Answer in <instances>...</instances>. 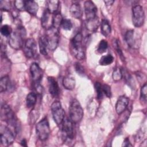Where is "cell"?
Masks as SVG:
<instances>
[{
	"mask_svg": "<svg viewBox=\"0 0 147 147\" xmlns=\"http://www.w3.org/2000/svg\"><path fill=\"white\" fill-rule=\"evenodd\" d=\"M13 32L10 26L8 25H4L1 28V33L5 37H9Z\"/></svg>",
	"mask_w": 147,
	"mask_h": 147,
	"instance_id": "4dcf8cb0",
	"label": "cell"
},
{
	"mask_svg": "<svg viewBox=\"0 0 147 147\" xmlns=\"http://www.w3.org/2000/svg\"><path fill=\"white\" fill-rule=\"evenodd\" d=\"M84 12L86 20L93 18L96 17L97 7L94 3L91 1H86L84 3Z\"/></svg>",
	"mask_w": 147,
	"mask_h": 147,
	"instance_id": "4fadbf2b",
	"label": "cell"
},
{
	"mask_svg": "<svg viewBox=\"0 0 147 147\" xmlns=\"http://www.w3.org/2000/svg\"><path fill=\"white\" fill-rule=\"evenodd\" d=\"M1 118L2 120L6 122L10 126V127L14 130L16 133H17L18 129L17 119L10 106L5 103L1 105Z\"/></svg>",
	"mask_w": 147,
	"mask_h": 147,
	"instance_id": "7a4b0ae2",
	"label": "cell"
},
{
	"mask_svg": "<svg viewBox=\"0 0 147 147\" xmlns=\"http://www.w3.org/2000/svg\"><path fill=\"white\" fill-rule=\"evenodd\" d=\"M100 32L104 36H107L111 33V26L107 20H103L100 23Z\"/></svg>",
	"mask_w": 147,
	"mask_h": 147,
	"instance_id": "484cf974",
	"label": "cell"
},
{
	"mask_svg": "<svg viewBox=\"0 0 147 147\" xmlns=\"http://www.w3.org/2000/svg\"><path fill=\"white\" fill-rule=\"evenodd\" d=\"M24 52L28 58L35 57L37 53V44L35 40L33 38H29L25 41L24 44Z\"/></svg>",
	"mask_w": 147,
	"mask_h": 147,
	"instance_id": "7c38bea8",
	"label": "cell"
},
{
	"mask_svg": "<svg viewBox=\"0 0 147 147\" xmlns=\"http://www.w3.org/2000/svg\"><path fill=\"white\" fill-rule=\"evenodd\" d=\"M38 45H39L40 53L44 56L47 55L48 50L49 49L48 47V43H47L45 35L40 37L39 40H38Z\"/></svg>",
	"mask_w": 147,
	"mask_h": 147,
	"instance_id": "603a6c76",
	"label": "cell"
},
{
	"mask_svg": "<svg viewBox=\"0 0 147 147\" xmlns=\"http://www.w3.org/2000/svg\"><path fill=\"white\" fill-rule=\"evenodd\" d=\"M37 101V94L34 92H30L28 94L26 98V105L28 108L33 107Z\"/></svg>",
	"mask_w": 147,
	"mask_h": 147,
	"instance_id": "d4e9b609",
	"label": "cell"
},
{
	"mask_svg": "<svg viewBox=\"0 0 147 147\" xmlns=\"http://www.w3.org/2000/svg\"><path fill=\"white\" fill-rule=\"evenodd\" d=\"M122 146H131L132 145L130 144V141H129V140L127 138H126L124 140V141H123V144H122Z\"/></svg>",
	"mask_w": 147,
	"mask_h": 147,
	"instance_id": "60d3db41",
	"label": "cell"
},
{
	"mask_svg": "<svg viewBox=\"0 0 147 147\" xmlns=\"http://www.w3.org/2000/svg\"><path fill=\"white\" fill-rule=\"evenodd\" d=\"M36 132L37 136L41 141H45L49 137L51 130L47 117L44 118L36 124Z\"/></svg>",
	"mask_w": 147,
	"mask_h": 147,
	"instance_id": "ba28073f",
	"label": "cell"
},
{
	"mask_svg": "<svg viewBox=\"0 0 147 147\" xmlns=\"http://www.w3.org/2000/svg\"><path fill=\"white\" fill-rule=\"evenodd\" d=\"M104 2L107 6H110L113 5V3L114 2V1H105Z\"/></svg>",
	"mask_w": 147,
	"mask_h": 147,
	"instance_id": "b9f144b4",
	"label": "cell"
},
{
	"mask_svg": "<svg viewBox=\"0 0 147 147\" xmlns=\"http://www.w3.org/2000/svg\"><path fill=\"white\" fill-rule=\"evenodd\" d=\"M61 26L63 29L65 30H69L72 28V23L70 20L63 19Z\"/></svg>",
	"mask_w": 147,
	"mask_h": 147,
	"instance_id": "836d02e7",
	"label": "cell"
},
{
	"mask_svg": "<svg viewBox=\"0 0 147 147\" xmlns=\"http://www.w3.org/2000/svg\"><path fill=\"white\" fill-rule=\"evenodd\" d=\"M21 145L22 146H27V144H26V141L24 139L22 140L21 141Z\"/></svg>",
	"mask_w": 147,
	"mask_h": 147,
	"instance_id": "7bdbcfd3",
	"label": "cell"
},
{
	"mask_svg": "<svg viewBox=\"0 0 147 147\" xmlns=\"http://www.w3.org/2000/svg\"><path fill=\"white\" fill-rule=\"evenodd\" d=\"M112 77H113V80L115 82L120 80L122 78V74L121 69L119 68H115L113 72Z\"/></svg>",
	"mask_w": 147,
	"mask_h": 147,
	"instance_id": "d6a6232c",
	"label": "cell"
},
{
	"mask_svg": "<svg viewBox=\"0 0 147 147\" xmlns=\"http://www.w3.org/2000/svg\"><path fill=\"white\" fill-rule=\"evenodd\" d=\"M11 83L8 76H4L0 80V91L1 92L8 90L11 88Z\"/></svg>",
	"mask_w": 147,
	"mask_h": 147,
	"instance_id": "cb8c5ba5",
	"label": "cell"
},
{
	"mask_svg": "<svg viewBox=\"0 0 147 147\" xmlns=\"http://www.w3.org/2000/svg\"><path fill=\"white\" fill-rule=\"evenodd\" d=\"M48 84L49 94L53 97H57L59 95L60 88L56 79L52 76H48Z\"/></svg>",
	"mask_w": 147,
	"mask_h": 147,
	"instance_id": "9a60e30c",
	"label": "cell"
},
{
	"mask_svg": "<svg viewBox=\"0 0 147 147\" xmlns=\"http://www.w3.org/2000/svg\"><path fill=\"white\" fill-rule=\"evenodd\" d=\"M99 18L98 17V16L93 18H91V19H88V20H86V22H85V26L86 29L90 31V32H95L99 26Z\"/></svg>",
	"mask_w": 147,
	"mask_h": 147,
	"instance_id": "ac0fdd59",
	"label": "cell"
},
{
	"mask_svg": "<svg viewBox=\"0 0 147 147\" xmlns=\"http://www.w3.org/2000/svg\"><path fill=\"white\" fill-rule=\"evenodd\" d=\"M16 133L9 126H6L3 125L0 127V138L1 144L3 146H9L11 145L16 135Z\"/></svg>",
	"mask_w": 147,
	"mask_h": 147,
	"instance_id": "52a82bcc",
	"label": "cell"
},
{
	"mask_svg": "<svg viewBox=\"0 0 147 147\" xmlns=\"http://www.w3.org/2000/svg\"><path fill=\"white\" fill-rule=\"evenodd\" d=\"M145 21V13L140 5H135L132 8V22L134 26L139 28L143 25Z\"/></svg>",
	"mask_w": 147,
	"mask_h": 147,
	"instance_id": "30bf717a",
	"label": "cell"
},
{
	"mask_svg": "<svg viewBox=\"0 0 147 147\" xmlns=\"http://www.w3.org/2000/svg\"><path fill=\"white\" fill-rule=\"evenodd\" d=\"M60 2L57 0H49L46 2L47 10L51 13L54 14L59 7Z\"/></svg>",
	"mask_w": 147,
	"mask_h": 147,
	"instance_id": "7402d4cb",
	"label": "cell"
},
{
	"mask_svg": "<svg viewBox=\"0 0 147 147\" xmlns=\"http://www.w3.org/2000/svg\"><path fill=\"white\" fill-rule=\"evenodd\" d=\"M51 112L55 122L57 125H60L64 119L65 111L59 101H55L52 103Z\"/></svg>",
	"mask_w": 147,
	"mask_h": 147,
	"instance_id": "9c48e42d",
	"label": "cell"
},
{
	"mask_svg": "<svg viewBox=\"0 0 147 147\" xmlns=\"http://www.w3.org/2000/svg\"><path fill=\"white\" fill-rule=\"evenodd\" d=\"M36 110H37L33 109L29 114V120L30 121V122L32 123H34L37 120L39 117V113H38V111Z\"/></svg>",
	"mask_w": 147,
	"mask_h": 147,
	"instance_id": "8d00e7d4",
	"label": "cell"
},
{
	"mask_svg": "<svg viewBox=\"0 0 147 147\" xmlns=\"http://www.w3.org/2000/svg\"><path fill=\"white\" fill-rule=\"evenodd\" d=\"M114 61V57L111 54L103 56L99 60V64L101 65H108L111 64Z\"/></svg>",
	"mask_w": 147,
	"mask_h": 147,
	"instance_id": "4316f807",
	"label": "cell"
},
{
	"mask_svg": "<svg viewBox=\"0 0 147 147\" xmlns=\"http://www.w3.org/2000/svg\"><path fill=\"white\" fill-rule=\"evenodd\" d=\"M75 68L77 74L80 76H84L85 74V70L84 67L79 62H76L75 64Z\"/></svg>",
	"mask_w": 147,
	"mask_h": 147,
	"instance_id": "d590c367",
	"label": "cell"
},
{
	"mask_svg": "<svg viewBox=\"0 0 147 147\" xmlns=\"http://www.w3.org/2000/svg\"><path fill=\"white\" fill-rule=\"evenodd\" d=\"M30 72L33 87L40 85L42 78V70L37 63H33L30 67Z\"/></svg>",
	"mask_w": 147,
	"mask_h": 147,
	"instance_id": "8fae6325",
	"label": "cell"
},
{
	"mask_svg": "<svg viewBox=\"0 0 147 147\" xmlns=\"http://www.w3.org/2000/svg\"><path fill=\"white\" fill-rule=\"evenodd\" d=\"M69 11L72 17L76 19H80L83 15V11L80 5L78 3H74L71 5Z\"/></svg>",
	"mask_w": 147,
	"mask_h": 147,
	"instance_id": "ffe728a7",
	"label": "cell"
},
{
	"mask_svg": "<svg viewBox=\"0 0 147 147\" xmlns=\"http://www.w3.org/2000/svg\"><path fill=\"white\" fill-rule=\"evenodd\" d=\"M125 40L127 44L130 47L134 48H136L138 47V42L137 41L136 38L135 37V33L134 30L130 29L126 32L125 35Z\"/></svg>",
	"mask_w": 147,
	"mask_h": 147,
	"instance_id": "e0dca14e",
	"label": "cell"
},
{
	"mask_svg": "<svg viewBox=\"0 0 147 147\" xmlns=\"http://www.w3.org/2000/svg\"><path fill=\"white\" fill-rule=\"evenodd\" d=\"M95 89L96 91V95H97V98L98 99H100L103 97V90H102V85L98 82H95Z\"/></svg>",
	"mask_w": 147,
	"mask_h": 147,
	"instance_id": "1f68e13d",
	"label": "cell"
},
{
	"mask_svg": "<svg viewBox=\"0 0 147 147\" xmlns=\"http://www.w3.org/2000/svg\"><path fill=\"white\" fill-rule=\"evenodd\" d=\"M107 48H108L107 41L105 40H102L99 42L98 45L97 51L100 53H103L106 51Z\"/></svg>",
	"mask_w": 147,
	"mask_h": 147,
	"instance_id": "f546056e",
	"label": "cell"
},
{
	"mask_svg": "<svg viewBox=\"0 0 147 147\" xmlns=\"http://www.w3.org/2000/svg\"><path fill=\"white\" fill-rule=\"evenodd\" d=\"M129 102V98L125 95L120 96L115 105V110L118 114H121L127 108Z\"/></svg>",
	"mask_w": 147,
	"mask_h": 147,
	"instance_id": "2e32d148",
	"label": "cell"
},
{
	"mask_svg": "<svg viewBox=\"0 0 147 147\" xmlns=\"http://www.w3.org/2000/svg\"><path fill=\"white\" fill-rule=\"evenodd\" d=\"M14 3V6L17 10L20 11L25 10V1H21V0L15 1Z\"/></svg>",
	"mask_w": 147,
	"mask_h": 147,
	"instance_id": "74e56055",
	"label": "cell"
},
{
	"mask_svg": "<svg viewBox=\"0 0 147 147\" xmlns=\"http://www.w3.org/2000/svg\"><path fill=\"white\" fill-rule=\"evenodd\" d=\"M69 117L72 123H77L81 121L83 117V110L79 102L74 99L69 107Z\"/></svg>",
	"mask_w": 147,
	"mask_h": 147,
	"instance_id": "277c9868",
	"label": "cell"
},
{
	"mask_svg": "<svg viewBox=\"0 0 147 147\" xmlns=\"http://www.w3.org/2000/svg\"><path fill=\"white\" fill-rule=\"evenodd\" d=\"M25 10L31 15L35 16L38 11V6L37 3L34 1H25Z\"/></svg>",
	"mask_w": 147,
	"mask_h": 147,
	"instance_id": "d6986e66",
	"label": "cell"
},
{
	"mask_svg": "<svg viewBox=\"0 0 147 147\" xmlns=\"http://www.w3.org/2000/svg\"><path fill=\"white\" fill-rule=\"evenodd\" d=\"M70 50L72 55L78 60H82L85 57V51L83 45V36L80 32L76 33L71 41Z\"/></svg>",
	"mask_w": 147,
	"mask_h": 147,
	"instance_id": "6da1fadb",
	"label": "cell"
},
{
	"mask_svg": "<svg viewBox=\"0 0 147 147\" xmlns=\"http://www.w3.org/2000/svg\"><path fill=\"white\" fill-rule=\"evenodd\" d=\"M53 14L49 13L47 9H45L42 13L41 19L42 26L47 30L53 27Z\"/></svg>",
	"mask_w": 147,
	"mask_h": 147,
	"instance_id": "5bb4252c",
	"label": "cell"
},
{
	"mask_svg": "<svg viewBox=\"0 0 147 147\" xmlns=\"http://www.w3.org/2000/svg\"><path fill=\"white\" fill-rule=\"evenodd\" d=\"M146 94H147V84L145 83L142 85L140 91V101L143 105L146 103Z\"/></svg>",
	"mask_w": 147,
	"mask_h": 147,
	"instance_id": "f1b7e54d",
	"label": "cell"
},
{
	"mask_svg": "<svg viewBox=\"0 0 147 147\" xmlns=\"http://www.w3.org/2000/svg\"><path fill=\"white\" fill-rule=\"evenodd\" d=\"M45 36L48 43V49L51 51H55L57 48L59 42L60 34L59 29L52 27L47 30Z\"/></svg>",
	"mask_w": 147,
	"mask_h": 147,
	"instance_id": "5b68a950",
	"label": "cell"
},
{
	"mask_svg": "<svg viewBox=\"0 0 147 147\" xmlns=\"http://www.w3.org/2000/svg\"><path fill=\"white\" fill-rule=\"evenodd\" d=\"M61 125V135L64 142H70L74 137L73 123L69 118H64Z\"/></svg>",
	"mask_w": 147,
	"mask_h": 147,
	"instance_id": "8992f818",
	"label": "cell"
},
{
	"mask_svg": "<svg viewBox=\"0 0 147 147\" xmlns=\"http://www.w3.org/2000/svg\"><path fill=\"white\" fill-rule=\"evenodd\" d=\"M113 45H114V48H115V49H116L117 52H118V53L119 56H120V57L122 59V60H123L125 59H124V56L123 55V53L122 52V50L120 48V47L119 45V44H118V41L116 40H115L113 41Z\"/></svg>",
	"mask_w": 147,
	"mask_h": 147,
	"instance_id": "f35d334b",
	"label": "cell"
},
{
	"mask_svg": "<svg viewBox=\"0 0 147 147\" xmlns=\"http://www.w3.org/2000/svg\"><path fill=\"white\" fill-rule=\"evenodd\" d=\"M102 90L103 92L108 97L110 98L111 96V87L107 85V84H103L102 86Z\"/></svg>",
	"mask_w": 147,
	"mask_h": 147,
	"instance_id": "ab89813d",
	"label": "cell"
},
{
	"mask_svg": "<svg viewBox=\"0 0 147 147\" xmlns=\"http://www.w3.org/2000/svg\"><path fill=\"white\" fill-rule=\"evenodd\" d=\"M26 30L22 26H18L16 30L11 33L9 38V44L14 49H19L24 44Z\"/></svg>",
	"mask_w": 147,
	"mask_h": 147,
	"instance_id": "3957f363",
	"label": "cell"
},
{
	"mask_svg": "<svg viewBox=\"0 0 147 147\" xmlns=\"http://www.w3.org/2000/svg\"><path fill=\"white\" fill-rule=\"evenodd\" d=\"M63 85L67 90H72L75 86V80L71 75H67L63 78Z\"/></svg>",
	"mask_w": 147,
	"mask_h": 147,
	"instance_id": "44dd1931",
	"label": "cell"
},
{
	"mask_svg": "<svg viewBox=\"0 0 147 147\" xmlns=\"http://www.w3.org/2000/svg\"><path fill=\"white\" fill-rule=\"evenodd\" d=\"M0 8L2 10L9 11L11 8L10 2L9 1H1Z\"/></svg>",
	"mask_w": 147,
	"mask_h": 147,
	"instance_id": "e575fe53",
	"label": "cell"
},
{
	"mask_svg": "<svg viewBox=\"0 0 147 147\" xmlns=\"http://www.w3.org/2000/svg\"><path fill=\"white\" fill-rule=\"evenodd\" d=\"M63 18L62 16L60 13H55L53 14V27L59 29V28L61 26Z\"/></svg>",
	"mask_w": 147,
	"mask_h": 147,
	"instance_id": "83f0119b",
	"label": "cell"
}]
</instances>
